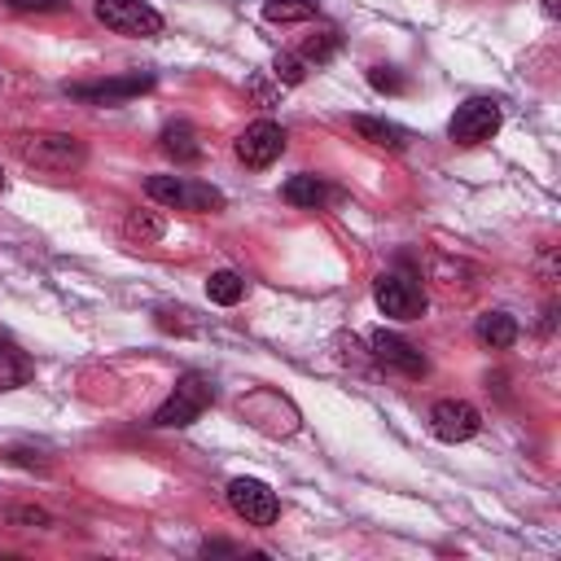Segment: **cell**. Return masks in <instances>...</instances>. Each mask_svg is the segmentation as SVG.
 I'll list each match as a JSON object with an SVG mask.
<instances>
[{
  "mask_svg": "<svg viewBox=\"0 0 561 561\" xmlns=\"http://www.w3.org/2000/svg\"><path fill=\"white\" fill-rule=\"evenodd\" d=\"M351 127H355V136L359 140H368L373 149H390V153H403L408 149V127H399V123H390V118H368V114H355L351 118Z\"/></svg>",
  "mask_w": 561,
  "mask_h": 561,
  "instance_id": "4fadbf2b",
  "label": "cell"
},
{
  "mask_svg": "<svg viewBox=\"0 0 561 561\" xmlns=\"http://www.w3.org/2000/svg\"><path fill=\"white\" fill-rule=\"evenodd\" d=\"M368 83H373L377 92H390V96L408 92V79H403L394 66H373V70H368Z\"/></svg>",
  "mask_w": 561,
  "mask_h": 561,
  "instance_id": "cb8c5ba5",
  "label": "cell"
},
{
  "mask_svg": "<svg viewBox=\"0 0 561 561\" xmlns=\"http://www.w3.org/2000/svg\"><path fill=\"white\" fill-rule=\"evenodd\" d=\"M162 232H167V224H162V215H153V210H127V215H123V237H127V241L153 245V241H162Z\"/></svg>",
  "mask_w": 561,
  "mask_h": 561,
  "instance_id": "ac0fdd59",
  "label": "cell"
},
{
  "mask_svg": "<svg viewBox=\"0 0 561 561\" xmlns=\"http://www.w3.org/2000/svg\"><path fill=\"white\" fill-rule=\"evenodd\" d=\"M373 298H377L381 316H390V320H421L425 316V289L408 272H381L373 280Z\"/></svg>",
  "mask_w": 561,
  "mask_h": 561,
  "instance_id": "5b68a950",
  "label": "cell"
},
{
  "mask_svg": "<svg viewBox=\"0 0 561 561\" xmlns=\"http://www.w3.org/2000/svg\"><path fill=\"white\" fill-rule=\"evenodd\" d=\"M232 153H237V162L263 171V167H272V162L285 153V127L272 123V118H259V123H250V127L232 140Z\"/></svg>",
  "mask_w": 561,
  "mask_h": 561,
  "instance_id": "52a82bcc",
  "label": "cell"
},
{
  "mask_svg": "<svg viewBox=\"0 0 561 561\" xmlns=\"http://www.w3.org/2000/svg\"><path fill=\"white\" fill-rule=\"evenodd\" d=\"M500 123H504V114H500V105L491 96H469V101L456 105V114L447 123V136L456 145H482V140H491L500 131Z\"/></svg>",
  "mask_w": 561,
  "mask_h": 561,
  "instance_id": "8992f818",
  "label": "cell"
},
{
  "mask_svg": "<svg viewBox=\"0 0 561 561\" xmlns=\"http://www.w3.org/2000/svg\"><path fill=\"white\" fill-rule=\"evenodd\" d=\"M228 504H232V513H237L241 522H250V526H272L276 513H280L276 491H272L267 482H259V478H232V482H228Z\"/></svg>",
  "mask_w": 561,
  "mask_h": 561,
  "instance_id": "ba28073f",
  "label": "cell"
},
{
  "mask_svg": "<svg viewBox=\"0 0 561 561\" xmlns=\"http://www.w3.org/2000/svg\"><path fill=\"white\" fill-rule=\"evenodd\" d=\"M149 88H153V75H123V79H101V83H70L66 92L75 101H88V105H118V101H131Z\"/></svg>",
  "mask_w": 561,
  "mask_h": 561,
  "instance_id": "7c38bea8",
  "label": "cell"
},
{
  "mask_svg": "<svg viewBox=\"0 0 561 561\" xmlns=\"http://www.w3.org/2000/svg\"><path fill=\"white\" fill-rule=\"evenodd\" d=\"M158 145H162V153H167V158H175L180 167H193V162H202V140H197L193 123H184V118H171V123L162 127Z\"/></svg>",
  "mask_w": 561,
  "mask_h": 561,
  "instance_id": "5bb4252c",
  "label": "cell"
},
{
  "mask_svg": "<svg viewBox=\"0 0 561 561\" xmlns=\"http://www.w3.org/2000/svg\"><path fill=\"white\" fill-rule=\"evenodd\" d=\"M92 13L114 35H136V39L162 35V13L153 4H145V0H96Z\"/></svg>",
  "mask_w": 561,
  "mask_h": 561,
  "instance_id": "277c9868",
  "label": "cell"
},
{
  "mask_svg": "<svg viewBox=\"0 0 561 561\" xmlns=\"http://www.w3.org/2000/svg\"><path fill=\"white\" fill-rule=\"evenodd\" d=\"M145 193H149L153 202L171 206V210H197V215H206V210H224V193L210 188V184H202V180L149 175V180H145Z\"/></svg>",
  "mask_w": 561,
  "mask_h": 561,
  "instance_id": "3957f363",
  "label": "cell"
},
{
  "mask_svg": "<svg viewBox=\"0 0 561 561\" xmlns=\"http://www.w3.org/2000/svg\"><path fill=\"white\" fill-rule=\"evenodd\" d=\"M368 351H373V359H377L381 368H394V373H403V377H425V373H430V359H425L408 337H399V333L377 329V333L368 337Z\"/></svg>",
  "mask_w": 561,
  "mask_h": 561,
  "instance_id": "8fae6325",
  "label": "cell"
},
{
  "mask_svg": "<svg viewBox=\"0 0 561 561\" xmlns=\"http://www.w3.org/2000/svg\"><path fill=\"white\" fill-rule=\"evenodd\" d=\"M9 9H18V13H61V9H70V0H4Z\"/></svg>",
  "mask_w": 561,
  "mask_h": 561,
  "instance_id": "d4e9b609",
  "label": "cell"
},
{
  "mask_svg": "<svg viewBox=\"0 0 561 561\" xmlns=\"http://www.w3.org/2000/svg\"><path fill=\"white\" fill-rule=\"evenodd\" d=\"M337 48H342V35H337V31H316V35H307V39H302L298 57H302L307 66H311V61H316V66H324V61H333V53H337Z\"/></svg>",
  "mask_w": 561,
  "mask_h": 561,
  "instance_id": "44dd1931",
  "label": "cell"
},
{
  "mask_svg": "<svg viewBox=\"0 0 561 561\" xmlns=\"http://www.w3.org/2000/svg\"><path fill=\"white\" fill-rule=\"evenodd\" d=\"M430 430L443 443H465V438H473L482 430V412L473 403H465V399H438L430 408Z\"/></svg>",
  "mask_w": 561,
  "mask_h": 561,
  "instance_id": "30bf717a",
  "label": "cell"
},
{
  "mask_svg": "<svg viewBox=\"0 0 561 561\" xmlns=\"http://www.w3.org/2000/svg\"><path fill=\"white\" fill-rule=\"evenodd\" d=\"M473 337H478L486 351H508V346L517 342V320H513L508 311H486V316H478Z\"/></svg>",
  "mask_w": 561,
  "mask_h": 561,
  "instance_id": "2e32d148",
  "label": "cell"
},
{
  "mask_svg": "<svg viewBox=\"0 0 561 561\" xmlns=\"http://www.w3.org/2000/svg\"><path fill=\"white\" fill-rule=\"evenodd\" d=\"M272 75H276V83H280V88H294V83H302V79H307V61H302L298 53H280V57L272 61Z\"/></svg>",
  "mask_w": 561,
  "mask_h": 561,
  "instance_id": "7402d4cb",
  "label": "cell"
},
{
  "mask_svg": "<svg viewBox=\"0 0 561 561\" xmlns=\"http://www.w3.org/2000/svg\"><path fill=\"white\" fill-rule=\"evenodd\" d=\"M31 373H35V364H31V355L0 329V390H18V386H26L31 381Z\"/></svg>",
  "mask_w": 561,
  "mask_h": 561,
  "instance_id": "9a60e30c",
  "label": "cell"
},
{
  "mask_svg": "<svg viewBox=\"0 0 561 561\" xmlns=\"http://www.w3.org/2000/svg\"><path fill=\"white\" fill-rule=\"evenodd\" d=\"M280 197H285L289 206H302V210H320V206L333 197V188H329L320 175H289V180H285V188H280Z\"/></svg>",
  "mask_w": 561,
  "mask_h": 561,
  "instance_id": "e0dca14e",
  "label": "cell"
},
{
  "mask_svg": "<svg viewBox=\"0 0 561 561\" xmlns=\"http://www.w3.org/2000/svg\"><path fill=\"white\" fill-rule=\"evenodd\" d=\"M210 403H215V386H210V377H206V373H197V368H188V373H180V377H175L171 394L158 403L153 425H158V430L193 425Z\"/></svg>",
  "mask_w": 561,
  "mask_h": 561,
  "instance_id": "7a4b0ae2",
  "label": "cell"
},
{
  "mask_svg": "<svg viewBox=\"0 0 561 561\" xmlns=\"http://www.w3.org/2000/svg\"><path fill=\"white\" fill-rule=\"evenodd\" d=\"M0 522L4 526H53V517L44 508H35V504H13V508L0 513Z\"/></svg>",
  "mask_w": 561,
  "mask_h": 561,
  "instance_id": "603a6c76",
  "label": "cell"
},
{
  "mask_svg": "<svg viewBox=\"0 0 561 561\" xmlns=\"http://www.w3.org/2000/svg\"><path fill=\"white\" fill-rule=\"evenodd\" d=\"M263 18L267 22H311L316 18V0H263Z\"/></svg>",
  "mask_w": 561,
  "mask_h": 561,
  "instance_id": "ffe728a7",
  "label": "cell"
},
{
  "mask_svg": "<svg viewBox=\"0 0 561 561\" xmlns=\"http://www.w3.org/2000/svg\"><path fill=\"white\" fill-rule=\"evenodd\" d=\"M0 193H4V171H0Z\"/></svg>",
  "mask_w": 561,
  "mask_h": 561,
  "instance_id": "484cf974",
  "label": "cell"
},
{
  "mask_svg": "<svg viewBox=\"0 0 561 561\" xmlns=\"http://www.w3.org/2000/svg\"><path fill=\"white\" fill-rule=\"evenodd\" d=\"M18 158L35 171L70 175L88 162V145L70 131H31V136H18Z\"/></svg>",
  "mask_w": 561,
  "mask_h": 561,
  "instance_id": "6da1fadb",
  "label": "cell"
},
{
  "mask_svg": "<svg viewBox=\"0 0 561 561\" xmlns=\"http://www.w3.org/2000/svg\"><path fill=\"white\" fill-rule=\"evenodd\" d=\"M241 416H245L254 430H263V434H294V425H298V412H294L276 390H254V394H245V399H241Z\"/></svg>",
  "mask_w": 561,
  "mask_h": 561,
  "instance_id": "9c48e42d",
  "label": "cell"
},
{
  "mask_svg": "<svg viewBox=\"0 0 561 561\" xmlns=\"http://www.w3.org/2000/svg\"><path fill=\"white\" fill-rule=\"evenodd\" d=\"M206 298L210 302H219V307H237L241 298H245V276H237V272H210L206 276Z\"/></svg>",
  "mask_w": 561,
  "mask_h": 561,
  "instance_id": "d6986e66",
  "label": "cell"
}]
</instances>
